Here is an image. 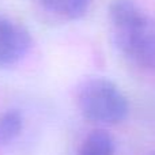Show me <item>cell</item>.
<instances>
[{"mask_svg":"<svg viewBox=\"0 0 155 155\" xmlns=\"http://www.w3.org/2000/svg\"><path fill=\"white\" fill-rule=\"evenodd\" d=\"M109 26L118 51L155 72V19L134 0H113L109 5Z\"/></svg>","mask_w":155,"mask_h":155,"instance_id":"obj_1","label":"cell"},{"mask_svg":"<svg viewBox=\"0 0 155 155\" xmlns=\"http://www.w3.org/2000/svg\"><path fill=\"white\" fill-rule=\"evenodd\" d=\"M79 110L87 120L99 124H118L125 120L129 105L123 91L106 78H90L78 88Z\"/></svg>","mask_w":155,"mask_h":155,"instance_id":"obj_2","label":"cell"},{"mask_svg":"<svg viewBox=\"0 0 155 155\" xmlns=\"http://www.w3.org/2000/svg\"><path fill=\"white\" fill-rule=\"evenodd\" d=\"M29 30L16 21L0 15V67H12L26 57L31 48Z\"/></svg>","mask_w":155,"mask_h":155,"instance_id":"obj_3","label":"cell"},{"mask_svg":"<svg viewBox=\"0 0 155 155\" xmlns=\"http://www.w3.org/2000/svg\"><path fill=\"white\" fill-rule=\"evenodd\" d=\"M48 14L65 21H76L87 14L93 0H37Z\"/></svg>","mask_w":155,"mask_h":155,"instance_id":"obj_4","label":"cell"},{"mask_svg":"<svg viewBox=\"0 0 155 155\" xmlns=\"http://www.w3.org/2000/svg\"><path fill=\"white\" fill-rule=\"evenodd\" d=\"M78 155H114V140L104 129L91 131L82 142Z\"/></svg>","mask_w":155,"mask_h":155,"instance_id":"obj_5","label":"cell"},{"mask_svg":"<svg viewBox=\"0 0 155 155\" xmlns=\"http://www.w3.org/2000/svg\"><path fill=\"white\" fill-rule=\"evenodd\" d=\"M23 129V116L19 110L10 109L0 114V144H10Z\"/></svg>","mask_w":155,"mask_h":155,"instance_id":"obj_6","label":"cell"},{"mask_svg":"<svg viewBox=\"0 0 155 155\" xmlns=\"http://www.w3.org/2000/svg\"><path fill=\"white\" fill-rule=\"evenodd\" d=\"M150 155H155V151H154V153H151V154H150Z\"/></svg>","mask_w":155,"mask_h":155,"instance_id":"obj_7","label":"cell"}]
</instances>
